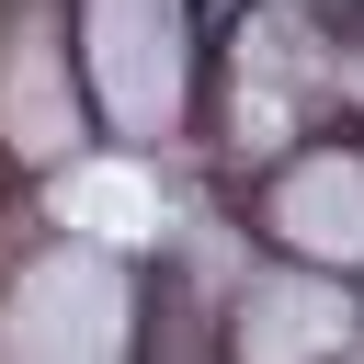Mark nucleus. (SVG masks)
<instances>
[{
    "mask_svg": "<svg viewBox=\"0 0 364 364\" xmlns=\"http://www.w3.org/2000/svg\"><path fill=\"white\" fill-rule=\"evenodd\" d=\"M114 353V284L102 273H34L0 318V364H102Z\"/></svg>",
    "mask_w": 364,
    "mask_h": 364,
    "instance_id": "obj_1",
    "label": "nucleus"
}]
</instances>
